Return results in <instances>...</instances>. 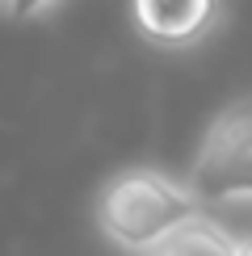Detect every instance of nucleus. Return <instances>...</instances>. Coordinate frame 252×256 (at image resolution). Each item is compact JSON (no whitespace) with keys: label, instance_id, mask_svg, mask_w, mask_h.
Instances as JSON below:
<instances>
[{"label":"nucleus","instance_id":"f03ea898","mask_svg":"<svg viewBox=\"0 0 252 256\" xmlns=\"http://www.w3.org/2000/svg\"><path fill=\"white\" fill-rule=\"evenodd\" d=\"M185 185L202 210L252 206V92L227 101L206 122Z\"/></svg>","mask_w":252,"mask_h":256},{"label":"nucleus","instance_id":"f257e3e1","mask_svg":"<svg viewBox=\"0 0 252 256\" xmlns=\"http://www.w3.org/2000/svg\"><path fill=\"white\" fill-rule=\"evenodd\" d=\"M198 198L189 194L185 176H168L152 164H126L101 180L92 202V222L101 240L122 256H147L172 227L198 214Z\"/></svg>","mask_w":252,"mask_h":256},{"label":"nucleus","instance_id":"7ed1b4c3","mask_svg":"<svg viewBox=\"0 0 252 256\" xmlns=\"http://www.w3.org/2000/svg\"><path fill=\"white\" fill-rule=\"evenodd\" d=\"M223 0H130V26L156 50H194L218 30Z\"/></svg>","mask_w":252,"mask_h":256},{"label":"nucleus","instance_id":"0eeeda50","mask_svg":"<svg viewBox=\"0 0 252 256\" xmlns=\"http://www.w3.org/2000/svg\"><path fill=\"white\" fill-rule=\"evenodd\" d=\"M4 8H8V0H0V13H4Z\"/></svg>","mask_w":252,"mask_h":256},{"label":"nucleus","instance_id":"423d86ee","mask_svg":"<svg viewBox=\"0 0 252 256\" xmlns=\"http://www.w3.org/2000/svg\"><path fill=\"white\" fill-rule=\"evenodd\" d=\"M236 256H252V227L240 236V248H236Z\"/></svg>","mask_w":252,"mask_h":256},{"label":"nucleus","instance_id":"39448f33","mask_svg":"<svg viewBox=\"0 0 252 256\" xmlns=\"http://www.w3.org/2000/svg\"><path fill=\"white\" fill-rule=\"evenodd\" d=\"M59 4H63V0H8L4 17L8 21H42V17L55 13Z\"/></svg>","mask_w":252,"mask_h":256},{"label":"nucleus","instance_id":"20e7f679","mask_svg":"<svg viewBox=\"0 0 252 256\" xmlns=\"http://www.w3.org/2000/svg\"><path fill=\"white\" fill-rule=\"evenodd\" d=\"M236 248H240L236 231L223 218H214V210H198L181 227L168 231L147 256H236Z\"/></svg>","mask_w":252,"mask_h":256}]
</instances>
